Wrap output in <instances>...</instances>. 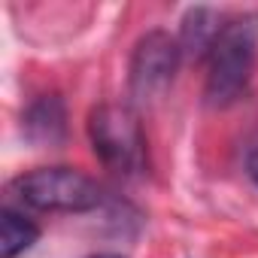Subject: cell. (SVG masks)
<instances>
[{"instance_id": "5b68a950", "label": "cell", "mask_w": 258, "mask_h": 258, "mask_svg": "<svg viewBox=\"0 0 258 258\" xmlns=\"http://www.w3.org/2000/svg\"><path fill=\"white\" fill-rule=\"evenodd\" d=\"M25 134L31 143L37 146H58L67 134V112H64V100L58 94H46L40 100H34L22 118Z\"/></svg>"}, {"instance_id": "277c9868", "label": "cell", "mask_w": 258, "mask_h": 258, "mask_svg": "<svg viewBox=\"0 0 258 258\" xmlns=\"http://www.w3.org/2000/svg\"><path fill=\"white\" fill-rule=\"evenodd\" d=\"M179 61V40H173L167 31H149L146 37H140L131 55V70H127V88H131L134 103H158L170 91Z\"/></svg>"}, {"instance_id": "8992f818", "label": "cell", "mask_w": 258, "mask_h": 258, "mask_svg": "<svg viewBox=\"0 0 258 258\" xmlns=\"http://www.w3.org/2000/svg\"><path fill=\"white\" fill-rule=\"evenodd\" d=\"M222 16L210 7H195L185 13L182 19V31H179V49H182V58H207L213 43L219 40L222 34Z\"/></svg>"}, {"instance_id": "6da1fadb", "label": "cell", "mask_w": 258, "mask_h": 258, "mask_svg": "<svg viewBox=\"0 0 258 258\" xmlns=\"http://www.w3.org/2000/svg\"><path fill=\"white\" fill-rule=\"evenodd\" d=\"M207 106L225 109L237 97H243L255 61H258V16H240L225 22L219 40L207 55Z\"/></svg>"}, {"instance_id": "7a4b0ae2", "label": "cell", "mask_w": 258, "mask_h": 258, "mask_svg": "<svg viewBox=\"0 0 258 258\" xmlns=\"http://www.w3.org/2000/svg\"><path fill=\"white\" fill-rule=\"evenodd\" d=\"M88 140L106 170L140 176L146 170V134L134 106L100 103L88 115Z\"/></svg>"}, {"instance_id": "52a82bcc", "label": "cell", "mask_w": 258, "mask_h": 258, "mask_svg": "<svg viewBox=\"0 0 258 258\" xmlns=\"http://www.w3.org/2000/svg\"><path fill=\"white\" fill-rule=\"evenodd\" d=\"M40 240V228L16 210L0 213V258H19Z\"/></svg>"}, {"instance_id": "3957f363", "label": "cell", "mask_w": 258, "mask_h": 258, "mask_svg": "<svg viewBox=\"0 0 258 258\" xmlns=\"http://www.w3.org/2000/svg\"><path fill=\"white\" fill-rule=\"evenodd\" d=\"M19 201L40 213H88L97 210L100 185L73 167H37L13 182Z\"/></svg>"}, {"instance_id": "9c48e42d", "label": "cell", "mask_w": 258, "mask_h": 258, "mask_svg": "<svg viewBox=\"0 0 258 258\" xmlns=\"http://www.w3.org/2000/svg\"><path fill=\"white\" fill-rule=\"evenodd\" d=\"M88 258H124V255H115V252H100V255H88Z\"/></svg>"}, {"instance_id": "ba28073f", "label": "cell", "mask_w": 258, "mask_h": 258, "mask_svg": "<svg viewBox=\"0 0 258 258\" xmlns=\"http://www.w3.org/2000/svg\"><path fill=\"white\" fill-rule=\"evenodd\" d=\"M246 167H249V176H252V179H255V185H258V146L252 149V155H249V164H246Z\"/></svg>"}]
</instances>
